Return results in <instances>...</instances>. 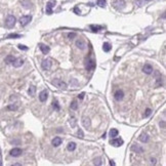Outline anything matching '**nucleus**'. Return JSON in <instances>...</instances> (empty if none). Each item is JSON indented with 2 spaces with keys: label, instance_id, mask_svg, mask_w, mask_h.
<instances>
[{
  "label": "nucleus",
  "instance_id": "nucleus-34",
  "mask_svg": "<svg viewBox=\"0 0 166 166\" xmlns=\"http://www.w3.org/2000/svg\"><path fill=\"white\" fill-rule=\"evenodd\" d=\"M17 47H19L20 49H22V50H28V47L23 45V44H19V45H17Z\"/></svg>",
  "mask_w": 166,
  "mask_h": 166
},
{
  "label": "nucleus",
  "instance_id": "nucleus-40",
  "mask_svg": "<svg viewBox=\"0 0 166 166\" xmlns=\"http://www.w3.org/2000/svg\"><path fill=\"white\" fill-rule=\"evenodd\" d=\"M151 162H152V164H156V159H152Z\"/></svg>",
  "mask_w": 166,
  "mask_h": 166
},
{
  "label": "nucleus",
  "instance_id": "nucleus-29",
  "mask_svg": "<svg viewBox=\"0 0 166 166\" xmlns=\"http://www.w3.org/2000/svg\"><path fill=\"white\" fill-rule=\"evenodd\" d=\"M97 4L99 7H105L107 2H106V0H97Z\"/></svg>",
  "mask_w": 166,
  "mask_h": 166
},
{
  "label": "nucleus",
  "instance_id": "nucleus-24",
  "mask_svg": "<svg viewBox=\"0 0 166 166\" xmlns=\"http://www.w3.org/2000/svg\"><path fill=\"white\" fill-rule=\"evenodd\" d=\"M139 141L142 143H148L149 141V135L148 134H142L141 136H139Z\"/></svg>",
  "mask_w": 166,
  "mask_h": 166
},
{
  "label": "nucleus",
  "instance_id": "nucleus-22",
  "mask_svg": "<svg viewBox=\"0 0 166 166\" xmlns=\"http://www.w3.org/2000/svg\"><path fill=\"white\" fill-rule=\"evenodd\" d=\"M76 147H77V145H76V143H73V142H71V143H68V147H67V149H68L69 151L73 152V151H75Z\"/></svg>",
  "mask_w": 166,
  "mask_h": 166
},
{
  "label": "nucleus",
  "instance_id": "nucleus-11",
  "mask_svg": "<svg viewBox=\"0 0 166 166\" xmlns=\"http://www.w3.org/2000/svg\"><path fill=\"white\" fill-rule=\"evenodd\" d=\"M39 48H40V50H41V52H42L43 54H47L50 51L49 46L43 44V43H39Z\"/></svg>",
  "mask_w": 166,
  "mask_h": 166
},
{
  "label": "nucleus",
  "instance_id": "nucleus-5",
  "mask_svg": "<svg viewBox=\"0 0 166 166\" xmlns=\"http://www.w3.org/2000/svg\"><path fill=\"white\" fill-rule=\"evenodd\" d=\"M125 5H126V2L124 1V0H116V1L113 3V6L118 10L123 9V8L125 7Z\"/></svg>",
  "mask_w": 166,
  "mask_h": 166
},
{
  "label": "nucleus",
  "instance_id": "nucleus-30",
  "mask_svg": "<svg viewBox=\"0 0 166 166\" xmlns=\"http://www.w3.org/2000/svg\"><path fill=\"white\" fill-rule=\"evenodd\" d=\"M7 110H9V111H15V110H17V106H16V105H15V104H11V105H9V106L7 107Z\"/></svg>",
  "mask_w": 166,
  "mask_h": 166
},
{
  "label": "nucleus",
  "instance_id": "nucleus-3",
  "mask_svg": "<svg viewBox=\"0 0 166 166\" xmlns=\"http://www.w3.org/2000/svg\"><path fill=\"white\" fill-rule=\"evenodd\" d=\"M52 66V60L51 59H45L42 60V64H41V67L43 70H45V71H48L50 70Z\"/></svg>",
  "mask_w": 166,
  "mask_h": 166
},
{
  "label": "nucleus",
  "instance_id": "nucleus-31",
  "mask_svg": "<svg viewBox=\"0 0 166 166\" xmlns=\"http://www.w3.org/2000/svg\"><path fill=\"white\" fill-rule=\"evenodd\" d=\"M70 107H71L72 110H77V109H78V104H77L76 100H73L72 104H71V106H70Z\"/></svg>",
  "mask_w": 166,
  "mask_h": 166
},
{
  "label": "nucleus",
  "instance_id": "nucleus-13",
  "mask_svg": "<svg viewBox=\"0 0 166 166\" xmlns=\"http://www.w3.org/2000/svg\"><path fill=\"white\" fill-rule=\"evenodd\" d=\"M114 98H115L116 100H122V99H123V98H124V92L122 90L118 89L116 92L114 93Z\"/></svg>",
  "mask_w": 166,
  "mask_h": 166
},
{
  "label": "nucleus",
  "instance_id": "nucleus-26",
  "mask_svg": "<svg viewBox=\"0 0 166 166\" xmlns=\"http://www.w3.org/2000/svg\"><path fill=\"white\" fill-rule=\"evenodd\" d=\"M35 92H36V87H35V86H31V87L29 88V90H28L29 95H31V97H34V95H35Z\"/></svg>",
  "mask_w": 166,
  "mask_h": 166
},
{
  "label": "nucleus",
  "instance_id": "nucleus-10",
  "mask_svg": "<svg viewBox=\"0 0 166 166\" xmlns=\"http://www.w3.org/2000/svg\"><path fill=\"white\" fill-rule=\"evenodd\" d=\"M47 98H48V92H47L46 89L42 90L41 92L39 93V99H40V102H46Z\"/></svg>",
  "mask_w": 166,
  "mask_h": 166
},
{
  "label": "nucleus",
  "instance_id": "nucleus-4",
  "mask_svg": "<svg viewBox=\"0 0 166 166\" xmlns=\"http://www.w3.org/2000/svg\"><path fill=\"white\" fill-rule=\"evenodd\" d=\"M56 1L55 0H49L46 4V8H45V11L47 15H52V8L55 6Z\"/></svg>",
  "mask_w": 166,
  "mask_h": 166
},
{
  "label": "nucleus",
  "instance_id": "nucleus-39",
  "mask_svg": "<svg viewBox=\"0 0 166 166\" xmlns=\"http://www.w3.org/2000/svg\"><path fill=\"white\" fill-rule=\"evenodd\" d=\"M160 126H162L163 128H165V122L162 121V122H160Z\"/></svg>",
  "mask_w": 166,
  "mask_h": 166
},
{
  "label": "nucleus",
  "instance_id": "nucleus-8",
  "mask_svg": "<svg viewBox=\"0 0 166 166\" xmlns=\"http://www.w3.org/2000/svg\"><path fill=\"white\" fill-rule=\"evenodd\" d=\"M22 153H23L22 149H20V148H14L12 150H10L9 154H10V156H12V157H20V156L22 155Z\"/></svg>",
  "mask_w": 166,
  "mask_h": 166
},
{
  "label": "nucleus",
  "instance_id": "nucleus-41",
  "mask_svg": "<svg viewBox=\"0 0 166 166\" xmlns=\"http://www.w3.org/2000/svg\"><path fill=\"white\" fill-rule=\"evenodd\" d=\"M110 165H113V166H114V165H115V162H114V161H112V160H111V161H110Z\"/></svg>",
  "mask_w": 166,
  "mask_h": 166
},
{
  "label": "nucleus",
  "instance_id": "nucleus-27",
  "mask_svg": "<svg viewBox=\"0 0 166 166\" xmlns=\"http://www.w3.org/2000/svg\"><path fill=\"white\" fill-rule=\"evenodd\" d=\"M102 157H97L94 160H93V164L94 165H102L103 164V162H102Z\"/></svg>",
  "mask_w": 166,
  "mask_h": 166
},
{
  "label": "nucleus",
  "instance_id": "nucleus-2",
  "mask_svg": "<svg viewBox=\"0 0 166 166\" xmlns=\"http://www.w3.org/2000/svg\"><path fill=\"white\" fill-rule=\"evenodd\" d=\"M52 84H53L55 87H58V88L60 89H67V83L66 82H64L63 80H60V79H54L53 81H52Z\"/></svg>",
  "mask_w": 166,
  "mask_h": 166
},
{
  "label": "nucleus",
  "instance_id": "nucleus-15",
  "mask_svg": "<svg viewBox=\"0 0 166 166\" xmlns=\"http://www.w3.org/2000/svg\"><path fill=\"white\" fill-rule=\"evenodd\" d=\"M24 65V60H22V59H15V60L12 62V66H14L15 68H20L22 67Z\"/></svg>",
  "mask_w": 166,
  "mask_h": 166
},
{
  "label": "nucleus",
  "instance_id": "nucleus-6",
  "mask_svg": "<svg viewBox=\"0 0 166 166\" xmlns=\"http://www.w3.org/2000/svg\"><path fill=\"white\" fill-rule=\"evenodd\" d=\"M31 21H32V16L31 15H23L20 19V23H21V25L23 26V27H25V26H27Z\"/></svg>",
  "mask_w": 166,
  "mask_h": 166
},
{
  "label": "nucleus",
  "instance_id": "nucleus-36",
  "mask_svg": "<svg viewBox=\"0 0 166 166\" xmlns=\"http://www.w3.org/2000/svg\"><path fill=\"white\" fill-rule=\"evenodd\" d=\"M68 37H69L70 39H73L74 37H76V33H69Z\"/></svg>",
  "mask_w": 166,
  "mask_h": 166
},
{
  "label": "nucleus",
  "instance_id": "nucleus-7",
  "mask_svg": "<svg viewBox=\"0 0 166 166\" xmlns=\"http://www.w3.org/2000/svg\"><path fill=\"white\" fill-rule=\"evenodd\" d=\"M85 68H86V70H88V71L93 70L95 68V62L93 60H87L85 63Z\"/></svg>",
  "mask_w": 166,
  "mask_h": 166
},
{
  "label": "nucleus",
  "instance_id": "nucleus-37",
  "mask_svg": "<svg viewBox=\"0 0 166 166\" xmlns=\"http://www.w3.org/2000/svg\"><path fill=\"white\" fill-rule=\"evenodd\" d=\"M84 95H85V93H84V92H82V93H81L80 95H78V98H79L80 99H82L83 98H84Z\"/></svg>",
  "mask_w": 166,
  "mask_h": 166
},
{
  "label": "nucleus",
  "instance_id": "nucleus-44",
  "mask_svg": "<svg viewBox=\"0 0 166 166\" xmlns=\"http://www.w3.org/2000/svg\"><path fill=\"white\" fill-rule=\"evenodd\" d=\"M143 1H151V0H143Z\"/></svg>",
  "mask_w": 166,
  "mask_h": 166
},
{
  "label": "nucleus",
  "instance_id": "nucleus-18",
  "mask_svg": "<svg viewBox=\"0 0 166 166\" xmlns=\"http://www.w3.org/2000/svg\"><path fill=\"white\" fill-rule=\"evenodd\" d=\"M82 124H83V126H84V127H86V128L90 127V120H89V118L83 117V119H82Z\"/></svg>",
  "mask_w": 166,
  "mask_h": 166
},
{
  "label": "nucleus",
  "instance_id": "nucleus-9",
  "mask_svg": "<svg viewBox=\"0 0 166 166\" xmlns=\"http://www.w3.org/2000/svg\"><path fill=\"white\" fill-rule=\"evenodd\" d=\"M111 145L114 146V147H121L123 145V141L121 138H116L114 137L113 139H111Z\"/></svg>",
  "mask_w": 166,
  "mask_h": 166
},
{
  "label": "nucleus",
  "instance_id": "nucleus-42",
  "mask_svg": "<svg viewBox=\"0 0 166 166\" xmlns=\"http://www.w3.org/2000/svg\"><path fill=\"white\" fill-rule=\"evenodd\" d=\"M14 165H15V166H20V165H21V164H20V163H15V164H14Z\"/></svg>",
  "mask_w": 166,
  "mask_h": 166
},
{
  "label": "nucleus",
  "instance_id": "nucleus-20",
  "mask_svg": "<svg viewBox=\"0 0 166 166\" xmlns=\"http://www.w3.org/2000/svg\"><path fill=\"white\" fill-rule=\"evenodd\" d=\"M109 134H110V136H111L112 138H114V137L118 136V134H119V131H118L116 128H112V129L110 130V132H109Z\"/></svg>",
  "mask_w": 166,
  "mask_h": 166
},
{
  "label": "nucleus",
  "instance_id": "nucleus-32",
  "mask_svg": "<svg viewBox=\"0 0 166 166\" xmlns=\"http://www.w3.org/2000/svg\"><path fill=\"white\" fill-rule=\"evenodd\" d=\"M22 36L19 34H9L7 36V38H9V39H15V38H21Z\"/></svg>",
  "mask_w": 166,
  "mask_h": 166
},
{
  "label": "nucleus",
  "instance_id": "nucleus-23",
  "mask_svg": "<svg viewBox=\"0 0 166 166\" xmlns=\"http://www.w3.org/2000/svg\"><path fill=\"white\" fill-rule=\"evenodd\" d=\"M15 56L14 55H7L6 58H5V60H4V62H5L6 64H12V62L15 60Z\"/></svg>",
  "mask_w": 166,
  "mask_h": 166
},
{
  "label": "nucleus",
  "instance_id": "nucleus-12",
  "mask_svg": "<svg viewBox=\"0 0 166 166\" xmlns=\"http://www.w3.org/2000/svg\"><path fill=\"white\" fill-rule=\"evenodd\" d=\"M143 72L148 74V75H150V74L153 73V67L151 66L150 64H146L145 66L143 67Z\"/></svg>",
  "mask_w": 166,
  "mask_h": 166
},
{
  "label": "nucleus",
  "instance_id": "nucleus-38",
  "mask_svg": "<svg viewBox=\"0 0 166 166\" xmlns=\"http://www.w3.org/2000/svg\"><path fill=\"white\" fill-rule=\"evenodd\" d=\"M71 121H72V126L74 127V126H75V124H76V120H75V119H74V118H73V119H72Z\"/></svg>",
  "mask_w": 166,
  "mask_h": 166
},
{
  "label": "nucleus",
  "instance_id": "nucleus-17",
  "mask_svg": "<svg viewBox=\"0 0 166 166\" xmlns=\"http://www.w3.org/2000/svg\"><path fill=\"white\" fill-rule=\"evenodd\" d=\"M22 6H23L24 8H27V9H29V8L32 7V3L29 1V0H23V1L21 2Z\"/></svg>",
  "mask_w": 166,
  "mask_h": 166
},
{
  "label": "nucleus",
  "instance_id": "nucleus-14",
  "mask_svg": "<svg viewBox=\"0 0 166 166\" xmlns=\"http://www.w3.org/2000/svg\"><path fill=\"white\" fill-rule=\"evenodd\" d=\"M76 46L78 47V48H80V49L83 50V49L86 48L87 44H86V42H85L84 40H82V39H79V40L76 41Z\"/></svg>",
  "mask_w": 166,
  "mask_h": 166
},
{
  "label": "nucleus",
  "instance_id": "nucleus-33",
  "mask_svg": "<svg viewBox=\"0 0 166 166\" xmlns=\"http://www.w3.org/2000/svg\"><path fill=\"white\" fill-rule=\"evenodd\" d=\"M151 113H152V110L148 108L147 110H146V113H145V115H143V116H145V117H149V116L151 115Z\"/></svg>",
  "mask_w": 166,
  "mask_h": 166
},
{
  "label": "nucleus",
  "instance_id": "nucleus-35",
  "mask_svg": "<svg viewBox=\"0 0 166 166\" xmlns=\"http://www.w3.org/2000/svg\"><path fill=\"white\" fill-rule=\"evenodd\" d=\"M78 136H79V137H83V136H84V134H83V131H82V129H80L79 128V130H78Z\"/></svg>",
  "mask_w": 166,
  "mask_h": 166
},
{
  "label": "nucleus",
  "instance_id": "nucleus-25",
  "mask_svg": "<svg viewBox=\"0 0 166 166\" xmlns=\"http://www.w3.org/2000/svg\"><path fill=\"white\" fill-rule=\"evenodd\" d=\"M52 108H53L55 111H60V105H59V102L56 99H54L53 102H52Z\"/></svg>",
  "mask_w": 166,
  "mask_h": 166
},
{
  "label": "nucleus",
  "instance_id": "nucleus-1",
  "mask_svg": "<svg viewBox=\"0 0 166 166\" xmlns=\"http://www.w3.org/2000/svg\"><path fill=\"white\" fill-rule=\"evenodd\" d=\"M15 22H16V19L14 16V15H7V17H6V20H5V26L7 28H14L15 27Z\"/></svg>",
  "mask_w": 166,
  "mask_h": 166
},
{
  "label": "nucleus",
  "instance_id": "nucleus-21",
  "mask_svg": "<svg viewBox=\"0 0 166 166\" xmlns=\"http://www.w3.org/2000/svg\"><path fill=\"white\" fill-rule=\"evenodd\" d=\"M112 49V46L110 43H108V42H105L104 43V45H103V50L104 51H106V52H109Z\"/></svg>",
  "mask_w": 166,
  "mask_h": 166
},
{
  "label": "nucleus",
  "instance_id": "nucleus-43",
  "mask_svg": "<svg viewBox=\"0 0 166 166\" xmlns=\"http://www.w3.org/2000/svg\"><path fill=\"white\" fill-rule=\"evenodd\" d=\"M102 137H103V138H105V137H106V133H104V134L102 135Z\"/></svg>",
  "mask_w": 166,
  "mask_h": 166
},
{
  "label": "nucleus",
  "instance_id": "nucleus-16",
  "mask_svg": "<svg viewBox=\"0 0 166 166\" xmlns=\"http://www.w3.org/2000/svg\"><path fill=\"white\" fill-rule=\"evenodd\" d=\"M62 142H63L62 137H60V136H56V137H54L53 139H52L51 143H52V146H53V147H59V146L60 145V143H62Z\"/></svg>",
  "mask_w": 166,
  "mask_h": 166
},
{
  "label": "nucleus",
  "instance_id": "nucleus-28",
  "mask_svg": "<svg viewBox=\"0 0 166 166\" xmlns=\"http://www.w3.org/2000/svg\"><path fill=\"white\" fill-rule=\"evenodd\" d=\"M90 29L92 30L93 32H98L99 30H102L103 27H100V26H94V25H91L90 26Z\"/></svg>",
  "mask_w": 166,
  "mask_h": 166
},
{
  "label": "nucleus",
  "instance_id": "nucleus-19",
  "mask_svg": "<svg viewBox=\"0 0 166 166\" xmlns=\"http://www.w3.org/2000/svg\"><path fill=\"white\" fill-rule=\"evenodd\" d=\"M131 150L134 151V152H136V153H139V154L143 152V149L142 147H139L138 145H133V146L131 147Z\"/></svg>",
  "mask_w": 166,
  "mask_h": 166
}]
</instances>
